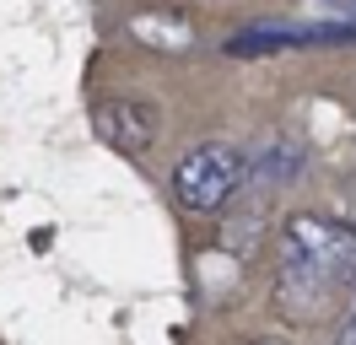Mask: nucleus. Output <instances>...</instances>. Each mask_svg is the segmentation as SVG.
<instances>
[{
  "instance_id": "nucleus-1",
  "label": "nucleus",
  "mask_w": 356,
  "mask_h": 345,
  "mask_svg": "<svg viewBox=\"0 0 356 345\" xmlns=\"http://www.w3.org/2000/svg\"><path fill=\"white\" fill-rule=\"evenodd\" d=\"M356 286V227L334 216H291L275 237V307L286 319H324Z\"/></svg>"
},
{
  "instance_id": "nucleus-2",
  "label": "nucleus",
  "mask_w": 356,
  "mask_h": 345,
  "mask_svg": "<svg viewBox=\"0 0 356 345\" xmlns=\"http://www.w3.org/2000/svg\"><path fill=\"white\" fill-rule=\"evenodd\" d=\"M248 184V151L227 146V141H205L173 168V194L184 211H222L232 194Z\"/></svg>"
},
{
  "instance_id": "nucleus-3",
  "label": "nucleus",
  "mask_w": 356,
  "mask_h": 345,
  "mask_svg": "<svg viewBox=\"0 0 356 345\" xmlns=\"http://www.w3.org/2000/svg\"><path fill=\"white\" fill-rule=\"evenodd\" d=\"M92 125H97V135H103L113 151L140 157V151H152V141H156V108L135 103V97H113V103H97Z\"/></svg>"
},
{
  "instance_id": "nucleus-4",
  "label": "nucleus",
  "mask_w": 356,
  "mask_h": 345,
  "mask_svg": "<svg viewBox=\"0 0 356 345\" xmlns=\"http://www.w3.org/2000/svg\"><path fill=\"white\" fill-rule=\"evenodd\" d=\"M334 345H356V286H351V307H346V319L334 329Z\"/></svg>"
},
{
  "instance_id": "nucleus-5",
  "label": "nucleus",
  "mask_w": 356,
  "mask_h": 345,
  "mask_svg": "<svg viewBox=\"0 0 356 345\" xmlns=\"http://www.w3.org/2000/svg\"><path fill=\"white\" fill-rule=\"evenodd\" d=\"M308 6H318V11H356V0H308Z\"/></svg>"
},
{
  "instance_id": "nucleus-6",
  "label": "nucleus",
  "mask_w": 356,
  "mask_h": 345,
  "mask_svg": "<svg viewBox=\"0 0 356 345\" xmlns=\"http://www.w3.org/2000/svg\"><path fill=\"white\" fill-rule=\"evenodd\" d=\"M248 345H286V340H248Z\"/></svg>"
}]
</instances>
